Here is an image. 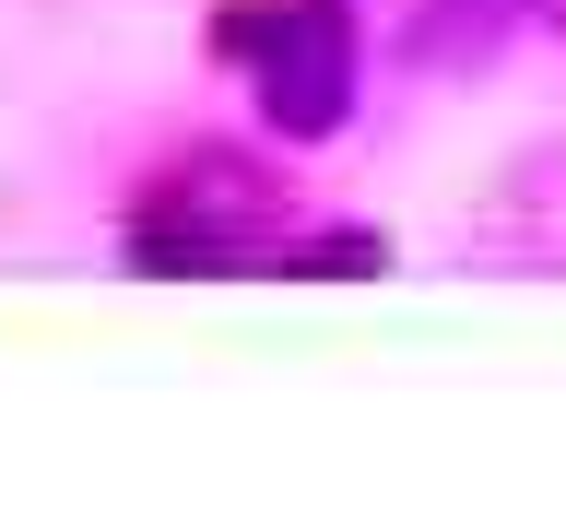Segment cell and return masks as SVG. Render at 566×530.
<instances>
[{"instance_id":"obj_1","label":"cell","mask_w":566,"mask_h":530,"mask_svg":"<svg viewBox=\"0 0 566 530\" xmlns=\"http://www.w3.org/2000/svg\"><path fill=\"white\" fill-rule=\"evenodd\" d=\"M224 35L248 47L260 118L283 141H318V130L354 118V12L343 0H272V12H237Z\"/></svg>"},{"instance_id":"obj_2","label":"cell","mask_w":566,"mask_h":530,"mask_svg":"<svg viewBox=\"0 0 566 530\" xmlns=\"http://www.w3.org/2000/svg\"><path fill=\"white\" fill-rule=\"evenodd\" d=\"M520 12H543V0H424V60H484Z\"/></svg>"}]
</instances>
